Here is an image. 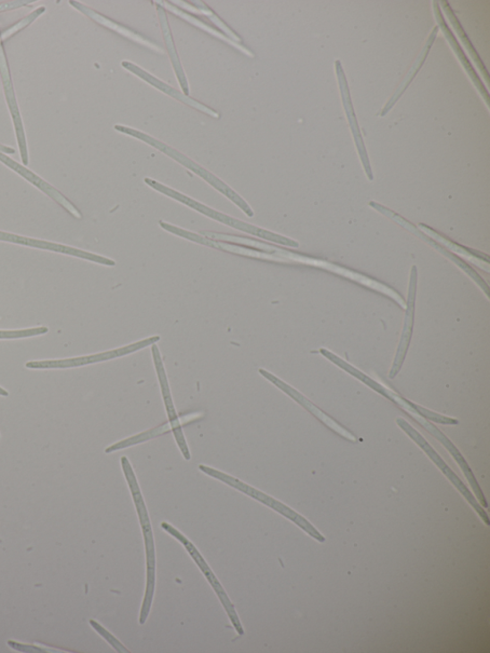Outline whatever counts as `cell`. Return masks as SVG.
<instances>
[{
  "label": "cell",
  "instance_id": "obj_1",
  "mask_svg": "<svg viewBox=\"0 0 490 653\" xmlns=\"http://www.w3.org/2000/svg\"><path fill=\"white\" fill-rule=\"evenodd\" d=\"M121 464L122 468V471H124L125 478L127 479V482L129 484L131 493L132 496V499L134 502V505L136 508V511H138L140 525L142 528L144 541H145V549H146V563H147V583H146V591H145V597L143 600V605L141 606V612L139 616V623L141 625H143L148 615L149 612H151L153 601H154V596H155V590H156V547H155V539H154V534H153V528L151 521H149V516L148 513V510L145 505V501L142 496V493L140 491V488L138 482V479H136L135 473L132 470V467L131 465V462L129 459L126 456H122L121 458Z\"/></svg>",
  "mask_w": 490,
  "mask_h": 653
},
{
  "label": "cell",
  "instance_id": "obj_2",
  "mask_svg": "<svg viewBox=\"0 0 490 653\" xmlns=\"http://www.w3.org/2000/svg\"><path fill=\"white\" fill-rule=\"evenodd\" d=\"M114 129L119 132L125 133L129 136H131V138L138 139L148 145H151L152 147L158 149V151H160L161 153L167 155L175 161H178L179 163H181L182 165L199 175L201 179L207 182L210 185L215 188L217 191H220L231 201H233L236 206L244 212L245 215H248L250 217L254 216V212L249 207V204L245 201L240 195H238L233 189H231L226 183L222 182L220 179H217L215 175L211 174L207 169H204L203 167L197 165V163L192 159H190L179 151H176V149L167 146L165 143H162L161 141L152 138V136H149L142 131L121 125H116Z\"/></svg>",
  "mask_w": 490,
  "mask_h": 653
},
{
  "label": "cell",
  "instance_id": "obj_3",
  "mask_svg": "<svg viewBox=\"0 0 490 653\" xmlns=\"http://www.w3.org/2000/svg\"><path fill=\"white\" fill-rule=\"evenodd\" d=\"M144 182L149 187H152L153 189H155L156 191H157L163 195H165L169 198H172L175 200H178V201L185 204V206H187L203 215H206V216L211 217V219H213L216 222H220L228 226L233 227L240 231H242V233H249L256 237H260L262 239H265V240H267L270 242L283 244V246H287L289 248L297 249V248H299V246H300V244H299L298 242H296L292 239L283 237V236H281V235H278L275 233H272L268 230H265L260 227H257L252 225L243 223L241 221L234 219V217H232V216H229L221 212H217L210 208H207V206H204V204H202L193 199H190L180 192L174 191V190H173L165 185H163V184L157 182L156 181L146 178L144 180Z\"/></svg>",
  "mask_w": 490,
  "mask_h": 653
},
{
  "label": "cell",
  "instance_id": "obj_4",
  "mask_svg": "<svg viewBox=\"0 0 490 653\" xmlns=\"http://www.w3.org/2000/svg\"><path fill=\"white\" fill-rule=\"evenodd\" d=\"M199 468L202 472L207 474L208 476H211V478L220 480L230 487L238 489V491L252 497L253 499L263 503V505H265L266 506L274 509L280 514L283 515L284 518H287L288 520L294 522L297 526L300 527L311 538L317 539L319 542L325 541V537L320 534L319 530H317L315 526H313L310 522H308L304 518V516L299 514L287 505H283L282 502L260 491H258V489L254 488L253 487L245 484L239 479L233 478V476H230L221 471H217L204 465H199Z\"/></svg>",
  "mask_w": 490,
  "mask_h": 653
},
{
  "label": "cell",
  "instance_id": "obj_5",
  "mask_svg": "<svg viewBox=\"0 0 490 653\" xmlns=\"http://www.w3.org/2000/svg\"><path fill=\"white\" fill-rule=\"evenodd\" d=\"M321 355H323L325 358L328 359L330 361L334 363L336 366L339 367V369H342V370L346 371L347 373L351 374L352 377H357L360 380L364 385L367 386H369L370 388L374 389L376 392L379 393L380 394H383L385 398L389 399L391 402L397 403L400 407L402 408L405 411L408 412V414H410L412 412H418V415L423 416L427 418L429 420L435 421V423L442 424V425H458L459 420L453 418H449L445 416L439 415L437 413H434L428 410H426V408L420 407L410 401H407L401 396H399L398 394L392 392L391 390L387 389L384 386L379 385L378 383L375 382L374 379L368 377L361 371L358 370L356 367L351 366L342 359H340L334 353L332 352L321 349L320 350Z\"/></svg>",
  "mask_w": 490,
  "mask_h": 653
},
{
  "label": "cell",
  "instance_id": "obj_6",
  "mask_svg": "<svg viewBox=\"0 0 490 653\" xmlns=\"http://www.w3.org/2000/svg\"><path fill=\"white\" fill-rule=\"evenodd\" d=\"M161 527L163 530H166V532L170 536L173 537L183 544L186 551L190 554V557H192L194 562L201 570L203 575L206 576L216 596L219 597L220 601L226 611L228 618L231 623H232L233 627L235 628L237 633L239 635H243L244 631L242 629V625L237 615L234 605L232 604V602L230 601V598L225 592L224 587L222 586L220 581L217 580V578L215 576L212 569L210 568L207 561L204 560V557L200 555L194 544L190 542L182 533H181L179 530H176L171 524L167 522H162Z\"/></svg>",
  "mask_w": 490,
  "mask_h": 653
},
{
  "label": "cell",
  "instance_id": "obj_7",
  "mask_svg": "<svg viewBox=\"0 0 490 653\" xmlns=\"http://www.w3.org/2000/svg\"><path fill=\"white\" fill-rule=\"evenodd\" d=\"M159 340H160V336L155 335L152 337H148V338L140 340V342H139V343H132V344L125 346V347L97 353V355L73 358V359H66V360H57L30 361V362H27L25 364V367H26V369H75V367L99 363V362L117 359V358L128 356V355H130V353L138 352L141 349H144L146 347L156 344V343L159 342Z\"/></svg>",
  "mask_w": 490,
  "mask_h": 653
},
{
  "label": "cell",
  "instance_id": "obj_8",
  "mask_svg": "<svg viewBox=\"0 0 490 653\" xmlns=\"http://www.w3.org/2000/svg\"><path fill=\"white\" fill-rule=\"evenodd\" d=\"M397 424L408 435V437H410L421 448V450L427 454V456L434 462V464L437 466L446 476L448 480L455 486L462 496H464L476 513L479 514L485 524L489 526L490 522L488 515L484 511L483 507L479 505L477 500L475 499L468 487L460 481L455 472L448 467L446 462L437 453H435L428 442L421 437V435L410 423H407L404 419L398 418Z\"/></svg>",
  "mask_w": 490,
  "mask_h": 653
},
{
  "label": "cell",
  "instance_id": "obj_9",
  "mask_svg": "<svg viewBox=\"0 0 490 653\" xmlns=\"http://www.w3.org/2000/svg\"><path fill=\"white\" fill-rule=\"evenodd\" d=\"M152 352H153L156 371L157 374V377H158L159 385H160V388H161L162 398H163V402H165V405L166 408L167 415H168L170 425H171V429L174 435L175 441H176V443H178V445L180 447V450H181L182 455L184 456L185 460L189 461V460H190V454L189 451V446L186 443L182 427L178 413H176L175 407H174V404L173 402L165 367V364H163L162 358L160 355V351L156 344H154L152 347Z\"/></svg>",
  "mask_w": 490,
  "mask_h": 653
},
{
  "label": "cell",
  "instance_id": "obj_10",
  "mask_svg": "<svg viewBox=\"0 0 490 653\" xmlns=\"http://www.w3.org/2000/svg\"><path fill=\"white\" fill-rule=\"evenodd\" d=\"M417 283H418V269L414 266L411 271L410 291H408V299L406 303L405 320L401 338V343L398 348L396 358H394L391 371L389 373L390 378L396 377L403 365L408 348H410L414 326L415 317V304H416V294H417Z\"/></svg>",
  "mask_w": 490,
  "mask_h": 653
},
{
  "label": "cell",
  "instance_id": "obj_11",
  "mask_svg": "<svg viewBox=\"0 0 490 653\" xmlns=\"http://www.w3.org/2000/svg\"><path fill=\"white\" fill-rule=\"evenodd\" d=\"M260 374L269 380L271 384H274L275 386H277L279 389H281L283 393L289 394V396L299 404L302 405L306 410L311 413L313 416H316L320 421H322L323 424H325L326 427L336 432L340 435V437L351 441V442H357V438L355 435L348 431L345 428H343L342 425H339L335 420H334L329 415H326L325 412H323L319 408L313 404L310 401H308L306 397L303 396L301 393H299L296 389L290 386L289 385L285 384L275 377V375H272L271 373L260 369L258 370Z\"/></svg>",
  "mask_w": 490,
  "mask_h": 653
},
{
  "label": "cell",
  "instance_id": "obj_12",
  "mask_svg": "<svg viewBox=\"0 0 490 653\" xmlns=\"http://www.w3.org/2000/svg\"><path fill=\"white\" fill-rule=\"evenodd\" d=\"M0 241L8 242L12 243L21 244V246L30 247L38 250H49L53 252L63 253L77 258L91 261L93 263L114 267L116 263L114 260L107 259V258L102 257L97 254L87 252L84 250H77L71 247L63 246V244L45 242L42 240H36L27 237H22L15 234H10L0 231Z\"/></svg>",
  "mask_w": 490,
  "mask_h": 653
},
{
  "label": "cell",
  "instance_id": "obj_13",
  "mask_svg": "<svg viewBox=\"0 0 490 653\" xmlns=\"http://www.w3.org/2000/svg\"><path fill=\"white\" fill-rule=\"evenodd\" d=\"M0 73H2L5 98L13 121V126H15L21 159L23 165H29L30 158L29 151H27L25 132L19 110V106L16 99L15 90H13V88L8 63L2 44V38H0Z\"/></svg>",
  "mask_w": 490,
  "mask_h": 653
},
{
  "label": "cell",
  "instance_id": "obj_14",
  "mask_svg": "<svg viewBox=\"0 0 490 653\" xmlns=\"http://www.w3.org/2000/svg\"><path fill=\"white\" fill-rule=\"evenodd\" d=\"M370 206L373 207L378 212L384 214L385 216L390 217L391 220L398 223L401 226L404 227L408 231H410L411 233L418 236L421 240L427 242L435 250H437L442 254H444L445 257H447L449 260H452L454 264H456L459 267H460L461 270H464L466 272V274L469 275L476 283H477L479 287L486 293V296L488 297V293H489L488 285L485 283V281L481 278V276L477 274V272L473 270V268H471L467 263H465L464 261H461L460 259V258H458L457 256L445 250L444 248L440 246V244L434 242L432 239H430L425 233H421V231H419L416 226H414V225H412L410 222L403 219V217L401 216L400 215L393 213L390 209H388L383 206H380V204L376 203V202H371Z\"/></svg>",
  "mask_w": 490,
  "mask_h": 653
},
{
  "label": "cell",
  "instance_id": "obj_15",
  "mask_svg": "<svg viewBox=\"0 0 490 653\" xmlns=\"http://www.w3.org/2000/svg\"><path fill=\"white\" fill-rule=\"evenodd\" d=\"M159 225L163 229L168 231V233H170L173 235L185 238L190 242H195L197 243L203 244V246H207V247H210L213 249L220 250L230 252V253L239 254V255H242V256L258 258V259H264V260L276 261V262H288L287 260L283 259V258H281L275 254H272V253H268V252H265V251H263V252L257 251V250H249V249H245L242 247L233 246V244H228V243H224V242H222L219 241H214L212 239L210 240V239L203 238L199 235L190 233V231L184 230L180 227L173 226V225L167 224L165 222H163V221H160Z\"/></svg>",
  "mask_w": 490,
  "mask_h": 653
},
{
  "label": "cell",
  "instance_id": "obj_16",
  "mask_svg": "<svg viewBox=\"0 0 490 653\" xmlns=\"http://www.w3.org/2000/svg\"><path fill=\"white\" fill-rule=\"evenodd\" d=\"M122 66L125 68L128 72L133 73L135 76L139 77L140 79L147 81L148 84L155 87L158 90L165 92V94L169 95V97L184 103L185 105L195 108V110L199 111L200 113L206 114L209 116H212L214 118H220V114L213 110V108L193 99L190 98L189 97H186L183 93L180 92L179 90H176L173 89L172 87L168 86L165 83V81H160L159 79L154 77L153 75L148 73L142 68H140L139 65H136L130 62H122Z\"/></svg>",
  "mask_w": 490,
  "mask_h": 653
},
{
  "label": "cell",
  "instance_id": "obj_17",
  "mask_svg": "<svg viewBox=\"0 0 490 653\" xmlns=\"http://www.w3.org/2000/svg\"><path fill=\"white\" fill-rule=\"evenodd\" d=\"M0 161H2L4 165H5L13 171H15L20 175H21L22 178L25 179L27 182H30L37 188H38L40 191H43L48 197L57 201L60 206L63 207L66 211L72 214L75 217H78V219H80V212L73 206V204L70 200H68L63 195H62L57 189L54 188L43 179H40L38 175L19 165L18 162L13 160L2 152H0Z\"/></svg>",
  "mask_w": 490,
  "mask_h": 653
},
{
  "label": "cell",
  "instance_id": "obj_18",
  "mask_svg": "<svg viewBox=\"0 0 490 653\" xmlns=\"http://www.w3.org/2000/svg\"><path fill=\"white\" fill-rule=\"evenodd\" d=\"M156 9H157L158 18H159V21H160L161 30L163 33V38H165V45L167 47V50L169 53L171 62L173 66L175 75H176V77H178V80L180 81V85L182 89L183 94L186 95V97H189L190 87L188 84V80H187L185 72L183 71V67L181 63L178 51H176V48H175V46L173 43V35L171 32L170 24L168 21V17H167L165 8L157 3Z\"/></svg>",
  "mask_w": 490,
  "mask_h": 653
},
{
  "label": "cell",
  "instance_id": "obj_19",
  "mask_svg": "<svg viewBox=\"0 0 490 653\" xmlns=\"http://www.w3.org/2000/svg\"><path fill=\"white\" fill-rule=\"evenodd\" d=\"M71 4L73 7H75L76 9H78L79 11H80L81 13H83L84 15L88 16L94 21H97L99 24L107 27V29H110L124 37H127L132 40H135V42H138L141 45H145L156 51H159L160 53H163V49L160 47H158L155 43H152L151 40L146 38L145 37L139 34L138 32H135V31L128 29V27L122 25L111 19H108V18L101 15V13H99L98 12L89 8L86 5L80 4L76 2H72Z\"/></svg>",
  "mask_w": 490,
  "mask_h": 653
},
{
  "label": "cell",
  "instance_id": "obj_20",
  "mask_svg": "<svg viewBox=\"0 0 490 653\" xmlns=\"http://www.w3.org/2000/svg\"><path fill=\"white\" fill-rule=\"evenodd\" d=\"M160 4H163L162 6L165 8H167L169 11L174 13V15L179 16L184 20H186L188 22L192 23L198 27H199L200 30L208 32L209 34H212L213 36L216 38H220L221 39L224 40L227 44L230 46L235 47L236 48L240 49L243 53L247 54L249 57L253 58L255 55L248 48L243 47L241 44H237L233 42V40H231L228 38L224 34L221 33L220 31L215 30L208 25L206 22H203V21L199 20L195 16L190 15L189 13L184 12L183 10L180 9L179 7H176L175 5L172 4L168 2H163L158 3Z\"/></svg>",
  "mask_w": 490,
  "mask_h": 653
},
{
  "label": "cell",
  "instance_id": "obj_21",
  "mask_svg": "<svg viewBox=\"0 0 490 653\" xmlns=\"http://www.w3.org/2000/svg\"><path fill=\"white\" fill-rule=\"evenodd\" d=\"M420 228L423 229L424 231H427L428 235L437 239L439 242L445 244L446 247L451 248L452 250H454L461 255L468 256L469 258V259H471V258H473V259L475 261L481 262L480 260H483V261L486 260L488 262V257L486 256L485 254L484 255H476L478 253L477 251H474L472 250H469L464 247L459 246V244L452 242L451 240H448L445 237L440 235L438 233H435V231H434L433 229H431L430 227H428L425 225H420ZM437 240H435V241H437Z\"/></svg>",
  "mask_w": 490,
  "mask_h": 653
},
{
  "label": "cell",
  "instance_id": "obj_22",
  "mask_svg": "<svg viewBox=\"0 0 490 653\" xmlns=\"http://www.w3.org/2000/svg\"><path fill=\"white\" fill-rule=\"evenodd\" d=\"M195 8H197L200 13H203L204 15L207 16L219 29H221L225 34L228 38L231 40H233V42L237 44H241V38L240 36L235 33L232 30L230 29V27L222 21L219 16L216 15L215 13H214L213 10H211L206 4L202 2H195L194 3Z\"/></svg>",
  "mask_w": 490,
  "mask_h": 653
},
{
  "label": "cell",
  "instance_id": "obj_23",
  "mask_svg": "<svg viewBox=\"0 0 490 653\" xmlns=\"http://www.w3.org/2000/svg\"><path fill=\"white\" fill-rule=\"evenodd\" d=\"M46 326H38V328L25 329L19 331H0V339H19L42 335L48 333Z\"/></svg>",
  "mask_w": 490,
  "mask_h": 653
},
{
  "label": "cell",
  "instance_id": "obj_24",
  "mask_svg": "<svg viewBox=\"0 0 490 653\" xmlns=\"http://www.w3.org/2000/svg\"><path fill=\"white\" fill-rule=\"evenodd\" d=\"M46 11L45 7H40L37 9L35 12L31 13V15L27 16L25 19L21 20L19 23L13 25L11 27L9 30L4 31L2 35H0V38L4 39L8 38L9 36L15 34L21 30L25 29L26 26H29L30 23H32L38 17L42 15L44 12Z\"/></svg>",
  "mask_w": 490,
  "mask_h": 653
},
{
  "label": "cell",
  "instance_id": "obj_25",
  "mask_svg": "<svg viewBox=\"0 0 490 653\" xmlns=\"http://www.w3.org/2000/svg\"><path fill=\"white\" fill-rule=\"evenodd\" d=\"M92 627L101 634L106 640L110 643L118 652H129V650L115 639L110 632H107L101 625L94 621H90Z\"/></svg>",
  "mask_w": 490,
  "mask_h": 653
},
{
  "label": "cell",
  "instance_id": "obj_26",
  "mask_svg": "<svg viewBox=\"0 0 490 653\" xmlns=\"http://www.w3.org/2000/svg\"><path fill=\"white\" fill-rule=\"evenodd\" d=\"M0 396L8 397L9 393L6 390H4V388L0 387Z\"/></svg>",
  "mask_w": 490,
  "mask_h": 653
}]
</instances>
